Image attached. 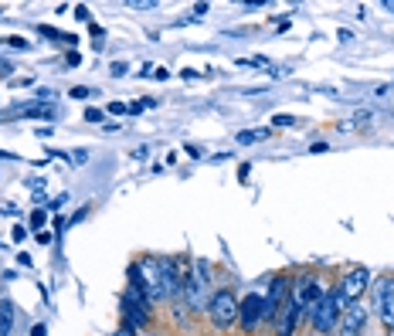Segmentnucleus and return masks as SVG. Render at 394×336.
Here are the masks:
<instances>
[{
	"instance_id": "obj_30",
	"label": "nucleus",
	"mask_w": 394,
	"mask_h": 336,
	"mask_svg": "<svg viewBox=\"0 0 394 336\" xmlns=\"http://www.w3.org/2000/svg\"><path fill=\"white\" fill-rule=\"evenodd\" d=\"M86 156H88V150H75V156H71V160H75V163H86Z\"/></svg>"
},
{
	"instance_id": "obj_29",
	"label": "nucleus",
	"mask_w": 394,
	"mask_h": 336,
	"mask_svg": "<svg viewBox=\"0 0 394 336\" xmlns=\"http://www.w3.org/2000/svg\"><path fill=\"white\" fill-rule=\"evenodd\" d=\"M11 71H14V65H4L0 62V79H11Z\"/></svg>"
},
{
	"instance_id": "obj_12",
	"label": "nucleus",
	"mask_w": 394,
	"mask_h": 336,
	"mask_svg": "<svg viewBox=\"0 0 394 336\" xmlns=\"http://www.w3.org/2000/svg\"><path fill=\"white\" fill-rule=\"evenodd\" d=\"M299 316H303V309L292 303L282 306V313H279V323H275V336H292V330H296V323H299Z\"/></svg>"
},
{
	"instance_id": "obj_31",
	"label": "nucleus",
	"mask_w": 394,
	"mask_h": 336,
	"mask_svg": "<svg viewBox=\"0 0 394 336\" xmlns=\"http://www.w3.org/2000/svg\"><path fill=\"white\" fill-rule=\"evenodd\" d=\"M326 150H330L326 143H313V146H309V153H326Z\"/></svg>"
},
{
	"instance_id": "obj_7",
	"label": "nucleus",
	"mask_w": 394,
	"mask_h": 336,
	"mask_svg": "<svg viewBox=\"0 0 394 336\" xmlns=\"http://www.w3.org/2000/svg\"><path fill=\"white\" fill-rule=\"evenodd\" d=\"M156 269H160V289H163V296L177 303L184 296V275L187 272H180L177 258H156Z\"/></svg>"
},
{
	"instance_id": "obj_20",
	"label": "nucleus",
	"mask_w": 394,
	"mask_h": 336,
	"mask_svg": "<svg viewBox=\"0 0 394 336\" xmlns=\"http://www.w3.org/2000/svg\"><path fill=\"white\" fill-rule=\"evenodd\" d=\"M103 109H86V122H103Z\"/></svg>"
},
{
	"instance_id": "obj_9",
	"label": "nucleus",
	"mask_w": 394,
	"mask_h": 336,
	"mask_svg": "<svg viewBox=\"0 0 394 336\" xmlns=\"http://www.w3.org/2000/svg\"><path fill=\"white\" fill-rule=\"evenodd\" d=\"M340 299L343 306H350V303H360V296L371 289V272L364 269V265H357V269H350L347 275L340 279Z\"/></svg>"
},
{
	"instance_id": "obj_33",
	"label": "nucleus",
	"mask_w": 394,
	"mask_h": 336,
	"mask_svg": "<svg viewBox=\"0 0 394 336\" xmlns=\"http://www.w3.org/2000/svg\"><path fill=\"white\" fill-rule=\"evenodd\" d=\"M45 333H48L45 326H35V330H31V336H45Z\"/></svg>"
},
{
	"instance_id": "obj_18",
	"label": "nucleus",
	"mask_w": 394,
	"mask_h": 336,
	"mask_svg": "<svg viewBox=\"0 0 394 336\" xmlns=\"http://www.w3.org/2000/svg\"><path fill=\"white\" fill-rule=\"evenodd\" d=\"M65 204H69V194L62 190V194H58V197H54V201L48 204V211H58V207H65Z\"/></svg>"
},
{
	"instance_id": "obj_16",
	"label": "nucleus",
	"mask_w": 394,
	"mask_h": 336,
	"mask_svg": "<svg viewBox=\"0 0 394 336\" xmlns=\"http://www.w3.org/2000/svg\"><path fill=\"white\" fill-rule=\"evenodd\" d=\"M4 41H7V45H11V48H18V51H28V41H24V37H18V34H11V37H4Z\"/></svg>"
},
{
	"instance_id": "obj_13",
	"label": "nucleus",
	"mask_w": 394,
	"mask_h": 336,
	"mask_svg": "<svg viewBox=\"0 0 394 336\" xmlns=\"http://www.w3.org/2000/svg\"><path fill=\"white\" fill-rule=\"evenodd\" d=\"M14 333V303L11 299H0V336Z\"/></svg>"
},
{
	"instance_id": "obj_35",
	"label": "nucleus",
	"mask_w": 394,
	"mask_h": 336,
	"mask_svg": "<svg viewBox=\"0 0 394 336\" xmlns=\"http://www.w3.org/2000/svg\"><path fill=\"white\" fill-rule=\"evenodd\" d=\"M391 336H394V333H391Z\"/></svg>"
},
{
	"instance_id": "obj_6",
	"label": "nucleus",
	"mask_w": 394,
	"mask_h": 336,
	"mask_svg": "<svg viewBox=\"0 0 394 336\" xmlns=\"http://www.w3.org/2000/svg\"><path fill=\"white\" fill-rule=\"evenodd\" d=\"M289 303V279L286 275H275L269 282V296H262V323L279 320L282 306Z\"/></svg>"
},
{
	"instance_id": "obj_22",
	"label": "nucleus",
	"mask_w": 394,
	"mask_h": 336,
	"mask_svg": "<svg viewBox=\"0 0 394 336\" xmlns=\"http://www.w3.org/2000/svg\"><path fill=\"white\" fill-rule=\"evenodd\" d=\"M184 150H187V156H194V160H201V156H204V150H201V146H197V143H187V146H184Z\"/></svg>"
},
{
	"instance_id": "obj_24",
	"label": "nucleus",
	"mask_w": 394,
	"mask_h": 336,
	"mask_svg": "<svg viewBox=\"0 0 394 336\" xmlns=\"http://www.w3.org/2000/svg\"><path fill=\"white\" fill-rule=\"evenodd\" d=\"M109 112H112V116H122V112H129V105H122V102H112V105H109Z\"/></svg>"
},
{
	"instance_id": "obj_17",
	"label": "nucleus",
	"mask_w": 394,
	"mask_h": 336,
	"mask_svg": "<svg viewBox=\"0 0 394 336\" xmlns=\"http://www.w3.org/2000/svg\"><path fill=\"white\" fill-rule=\"evenodd\" d=\"M88 95H95V92L86 88V85H75V88H71V99H88Z\"/></svg>"
},
{
	"instance_id": "obj_14",
	"label": "nucleus",
	"mask_w": 394,
	"mask_h": 336,
	"mask_svg": "<svg viewBox=\"0 0 394 336\" xmlns=\"http://www.w3.org/2000/svg\"><path fill=\"white\" fill-rule=\"evenodd\" d=\"M269 136V129H245V133H238V146H252V143H258V139H265Z\"/></svg>"
},
{
	"instance_id": "obj_2",
	"label": "nucleus",
	"mask_w": 394,
	"mask_h": 336,
	"mask_svg": "<svg viewBox=\"0 0 394 336\" xmlns=\"http://www.w3.org/2000/svg\"><path fill=\"white\" fill-rule=\"evenodd\" d=\"M343 299H340V289H330L323 299L316 303V309L309 313V323H313V330L316 333H333L337 330V323H340V316H343Z\"/></svg>"
},
{
	"instance_id": "obj_19",
	"label": "nucleus",
	"mask_w": 394,
	"mask_h": 336,
	"mask_svg": "<svg viewBox=\"0 0 394 336\" xmlns=\"http://www.w3.org/2000/svg\"><path fill=\"white\" fill-rule=\"evenodd\" d=\"M129 7H133V11H153L156 4H153V0H133Z\"/></svg>"
},
{
	"instance_id": "obj_8",
	"label": "nucleus",
	"mask_w": 394,
	"mask_h": 336,
	"mask_svg": "<svg viewBox=\"0 0 394 336\" xmlns=\"http://www.w3.org/2000/svg\"><path fill=\"white\" fill-rule=\"evenodd\" d=\"M323 296L326 292H323V286H320V279H313V275H303L296 286H289V299L299 306L303 313H313Z\"/></svg>"
},
{
	"instance_id": "obj_5",
	"label": "nucleus",
	"mask_w": 394,
	"mask_h": 336,
	"mask_svg": "<svg viewBox=\"0 0 394 336\" xmlns=\"http://www.w3.org/2000/svg\"><path fill=\"white\" fill-rule=\"evenodd\" d=\"M374 313L377 320L384 323V330H394V275H381L374 286Z\"/></svg>"
},
{
	"instance_id": "obj_34",
	"label": "nucleus",
	"mask_w": 394,
	"mask_h": 336,
	"mask_svg": "<svg viewBox=\"0 0 394 336\" xmlns=\"http://www.w3.org/2000/svg\"><path fill=\"white\" fill-rule=\"evenodd\" d=\"M0 14H4V11H0Z\"/></svg>"
},
{
	"instance_id": "obj_3",
	"label": "nucleus",
	"mask_w": 394,
	"mask_h": 336,
	"mask_svg": "<svg viewBox=\"0 0 394 336\" xmlns=\"http://www.w3.org/2000/svg\"><path fill=\"white\" fill-rule=\"evenodd\" d=\"M120 306H122V323L126 326H133V330H146L150 323H153V303L143 296V292H137V289H126L120 296Z\"/></svg>"
},
{
	"instance_id": "obj_27",
	"label": "nucleus",
	"mask_w": 394,
	"mask_h": 336,
	"mask_svg": "<svg viewBox=\"0 0 394 336\" xmlns=\"http://www.w3.org/2000/svg\"><path fill=\"white\" fill-rule=\"evenodd\" d=\"M31 224H35V228H41V224H45V211H35V214H31Z\"/></svg>"
},
{
	"instance_id": "obj_21",
	"label": "nucleus",
	"mask_w": 394,
	"mask_h": 336,
	"mask_svg": "<svg viewBox=\"0 0 394 336\" xmlns=\"http://www.w3.org/2000/svg\"><path fill=\"white\" fill-rule=\"evenodd\" d=\"M272 126H296V119H292V116H279V112H275V116H272Z\"/></svg>"
},
{
	"instance_id": "obj_23",
	"label": "nucleus",
	"mask_w": 394,
	"mask_h": 336,
	"mask_svg": "<svg viewBox=\"0 0 394 336\" xmlns=\"http://www.w3.org/2000/svg\"><path fill=\"white\" fill-rule=\"evenodd\" d=\"M126 68H129L126 62H116V65L109 68V71H112V79H122V75H126Z\"/></svg>"
},
{
	"instance_id": "obj_28",
	"label": "nucleus",
	"mask_w": 394,
	"mask_h": 336,
	"mask_svg": "<svg viewBox=\"0 0 394 336\" xmlns=\"http://www.w3.org/2000/svg\"><path fill=\"white\" fill-rule=\"evenodd\" d=\"M248 173H252V167H248V163H241V170H238V180H241V184L248 180Z\"/></svg>"
},
{
	"instance_id": "obj_32",
	"label": "nucleus",
	"mask_w": 394,
	"mask_h": 336,
	"mask_svg": "<svg viewBox=\"0 0 394 336\" xmlns=\"http://www.w3.org/2000/svg\"><path fill=\"white\" fill-rule=\"evenodd\" d=\"M133 156H137V160H146V156H150V150H146V146H139V150H133Z\"/></svg>"
},
{
	"instance_id": "obj_26",
	"label": "nucleus",
	"mask_w": 394,
	"mask_h": 336,
	"mask_svg": "<svg viewBox=\"0 0 394 336\" xmlns=\"http://www.w3.org/2000/svg\"><path fill=\"white\" fill-rule=\"evenodd\" d=\"M116 336H139L137 330H133V326H126V323H122L120 330H116Z\"/></svg>"
},
{
	"instance_id": "obj_4",
	"label": "nucleus",
	"mask_w": 394,
	"mask_h": 336,
	"mask_svg": "<svg viewBox=\"0 0 394 336\" xmlns=\"http://www.w3.org/2000/svg\"><path fill=\"white\" fill-rule=\"evenodd\" d=\"M207 316H211V326L214 330H228L238 323V299L231 289H218L211 292V303H207Z\"/></svg>"
},
{
	"instance_id": "obj_11",
	"label": "nucleus",
	"mask_w": 394,
	"mask_h": 336,
	"mask_svg": "<svg viewBox=\"0 0 394 336\" xmlns=\"http://www.w3.org/2000/svg\"><path fill=\"white\" fill-rule=\"evenodd\" d=\"M258 323H262V296L258 292H248L238 303V326L245 333H255Z\"/></svg>"
},
{
	"instance_id": "obj_25",
	"label": "nucleus",
	"mask_w": 394,
	"mask_h": 336,
	"mask_svg": "<svg viewBox=\"0 0 394 336\" xmlns=\"http://www.w3.org/2000/svg\"><path fill=\"white\" fill-rule=\"evenodd\" d=\"M75 17H79V21H92V14H88V7H82V4L75 7Z\"/></svg>"
},
{
	"instance_id": "obj_10",
	"label": "nucleus",
	"mask_w": 394,
	"mask_h": 336,
	"mask_svg": "<svg viewBox=\"0 0 394 336\" xmlns=\"http://www.w3.org/2000/svg\"><path fill=\"white\" fill-rule=\"evenodd\" d=\"M364 330H367V309H364V303H350L343 309L340 323H337V333L340 336H364Z\"/></svg>"
},
{
	"instance_id": "obj_1",
	"label": "nucleus",
	"mask_w": 394,
	"mask_h": 336,
	"mask_svg": "<svg viewBox=\"0 0 394 336\" xmlns=\"http://www.w3.org/2000/svg\"><path fill=\"white\" fill-rule=\"evenodd\" d=\"M207 289H211V265L204 258H194V269L184 275V296L194 313H207V303H211Z\"/></svg>"
},
{
	"instance_id": "obj_15",
	"label": "nucleus",
	"mask_w": 394,
	"mask_h": 336,
	"mask_svg": "<svg viewBox=\"0 0 394 336\" xmlns=\"http://www.w3.org/2000/svg\"><path fill=\"white\" fill-rule=\"evenodd\" d=\"M21 116L28 119H45V116H54L52 105H31V109H21Z\"/></svg>"
}]
</instances>
